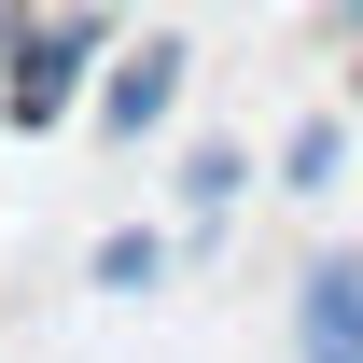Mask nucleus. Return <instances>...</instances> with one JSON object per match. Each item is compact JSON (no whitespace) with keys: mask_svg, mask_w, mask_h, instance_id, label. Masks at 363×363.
I'll return each mask as SVG.
<instances>
[{"mask_svg":"<svg viewBox=\"0 0 363 363\" xmlns=\"http://www.w3.org/2000/svg\"><path fill=\"white\" fill-rule=\"evenodd\" d=\"M238 182H252V154H238V140H196V154H182V196H196V210H224Z\"/></svg>","mask_w":363,"mask_h":363,"instance_id":"5","label":"nucleus"},{"mask_svg":"<svg viewBox=\"0 0 363 363\" xmlns=\"http://www.w3.org/2000/svg\"><path fill=\"white\" fill-rule=\"evenodd\" d=\"M335 154H350V126L321 112V126H294V154H279V182H294V196H321V182H335Z\"/></svg>","mask_w":363,"mask_h":363,"instance_id":"6","label":"nucleus"},{"mask_svg":"<svg viewBox=\"0 0 363 363\" xmlns=\"http://www.w3.org/2000/svg\"><path fill=\"white\" fill-rule=\"evenodd\" d=\"M182 70H196V56H182V28H140V43L112 56V70H98V112H84V126L140 154V140H154V126L182 112Z\"/></svg>","mask_w":363,"mask_h":363,"instance_id":"2","label":"nucleus"},{"mask_svg":"<svg viewBox=\"0 0 363 363\" xmlns=\"http://www.w3.org/2000/svg\"><path fill=\"white\" fill-rule=\"evenodd\" d=\"M294 363H363V252H308V279H294Z\"/></svg>","mask_w":363,"mask_h":363,"instance_id":"3","label":"nucleus"},{"mask_svg":"<svg viewBox=\"0 0 363 363\" xmlns=\"http://www.w3.org/2000/svg\"><path fill=\"white\" fill-rule=\"evenodd\" d=\"M154 279H168V238H154V224L98 238V294H154Z\"/></svg>","mask_w":363,"mask_h":363,"instance_id":"4","label":"nucleus"},{"mask_svg":"<svg viewBox=\"0 0 363 363\" xmlns=\"http://www.w3.org/2000/svg\"><path fill=\"white\" fill-rule=\"evenodd\" d=\"M98 70V14H28V43H0V126L43 140L70 126V84Z\"/></svg>","mask_w":363,"mask_h":363,"instance_id":"1","label":"nucleus"},{"mask_svg":"<svg viewBox=\"0 0 363 363\" xmlns=\"http://www.w3.org/2000/svg\"><path fill=\"white\" fill-rule=\"evenodd\" d=\"M321 28H335V43H363V0H335V14H321Z\"/></svg>","mask_w":363,"mask_h":363,"instance_id":"7","label":"nucleus"}]
</instances>
